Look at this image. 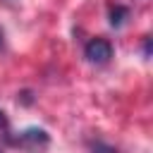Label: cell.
Here are the masks:
<instances>
[{
	"instance_id": "1",
	"label": "cell",
	"mask_w": 153,
	"mask_h": 153,
	"mask_svg": "<svg viewBox=\"0 0 153 153\" xmlns=\"http://www.w3.org/2000/svg\"><path fill=\"white\" fill-rule=\"evenodd\" d=\"M84 57H86L88 62H93V65H105V62H110V57H112V45H110V41H105V38H91V41L84 45Z\"/></svg>"
},
{
	"instance_id": "2",
	"label": "cell",
	"mask_w": 153,
	"mask_h": 153,
	"mask_svg": "<svg viewBox=\"0 0 153 153\" xmlns=\"http://www.w3.org/2000/svg\"><path fill=\"white\" fill-rule=\"evenodd\" d=\"M48 141H50V136H48V131L41 129V127H29V129H24V131L14 139V143L26 146V148H41V146H48Z\"/></svg>"
},
{
	"instance_id": "3",
	"label": "cell",
	"mask_w": 153,
	"mask_h": 153,
	"mask_svg": "<svg viewBox=\"0 0 153 153\" xmlns=\"http://www.w3.org/2000/svg\"><path fill=\"white\" fill-rule=\"evenodd\" d=\"M127 17H129V10H127L124 5H115V7H110V24H112V26H122Z\"/></svg>"
},
{
	"instance_id": "4",
	"label": "cell",
	"mask_w": 153,
	"mask_h": 153,
	"mask_svg": "<svg viewBox=\"0 0 153 153\" xmlns=\"http://www.w3.org/2000/svg\"><path fill=\"white\" fill-rule=\"evenodd\" d=\"M88 148H91V153H117L110 143H103L100 139H96V141H91L88 143Z\"/></svg>"
},
{
	"instance_id": "5",
	"label": "cell",
	"mask_w": 153,
	"mask_h": 153,
	"mask_svg": "<svg viewBox=\"0 0 153 153\" xmlns=\"http://www.w3.org/2000/svg\"><path fill=\"white\" fill-rule=\"evenodd\" d=\"M7 129H10V122H7V117H5V112L0 110V134H7Z\"/></svg>"
},
{
	"instance_id": "6",
	"label": "cell",
	"mask_w": 153,
	"mask_h": 153,
	"mask_svg": "<svg viewBox=\"0 0 153 153\" xmlns=\"http://www.w3.org/2000/svg\"><path fill=\"white\" fill-rule=\"evenodd\" d=\"M143 55H146V57L151 55V38H148V36H146V41H143Z\"/></svg>"
},
{
	"instance_id": "7",
	"label": "cell",
	"mask_w": 153,
	"mask_h": 153,
	"mask_svg": "<svg viewBox=\"0 0 153 153\" xmlns=\"http://www.w3.org/2000/svg\"><path fill=\"white\" fill-rule=\"evenodd\" d=\"M0 48H2V31H0Z\"/></svg>"
},
{
	"instance_id": "8",
	"label": "cell",
	"mask_w": 153,
	"mask_h": 153,
	"mask_svg": "<svg viewBox=\"0 0 153 153\" xmlns=\"http://www.w3.org/2000/svg\"><path fill=\"white\" fill-rule=\"evenodd\" d=\"M0 153H2V151H0Z\"/></svg>"
}]
</instances>
